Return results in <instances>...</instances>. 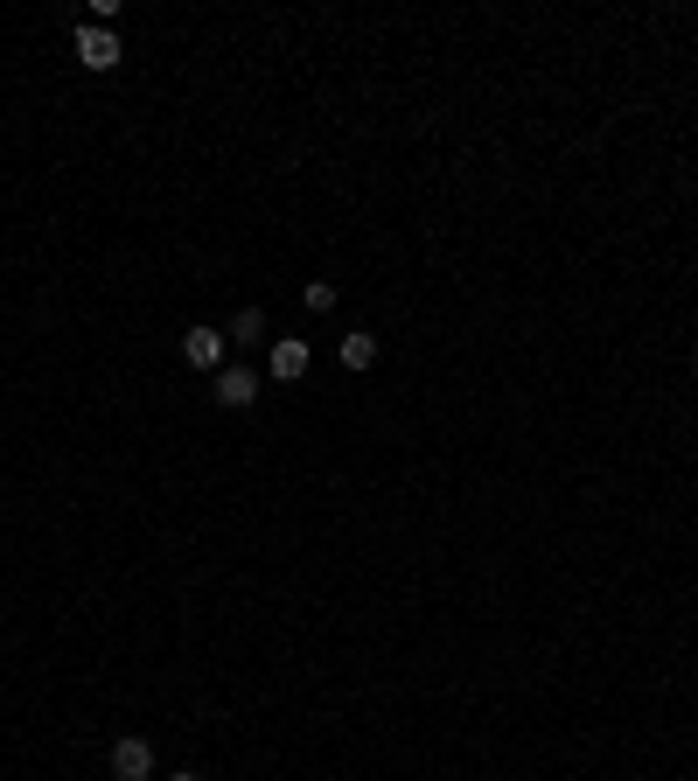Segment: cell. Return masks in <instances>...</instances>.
I'll return each mask as SVG.
<instances>
[{"label":"cell","instance_id":"9c48e42d","mask_svg":"<svg viewBox=\"0 0 698 781\" xmlns=\"http://www.w3.org/2000/svg\"><path fill=\"white\" fill-rule=\"evenodd\" d=\"M175 781H203V774H175Z\"/></svg>","mask_w":698,"mask_h":781},{"label":"cell","instance_id":"8992f818","mask_svg":"<svg viewBox=\"0 0 698 781\" xmlns=\"http://www.w3.org/2000/svg\"><path fill=\"white\" fill-rule=\"evenodd\" d=\"M335 356H343V370H371V363H377V335H371V328H350Z\"/></svg>","mask_w":698,"mask_h":781},{"label":"cell","instance_id":"52a82bcc","mask_svg":"<svg viewBox=\"0 0 698 781\" xmlns=\"http://www.w3.org/2000/svg\"><path fill=\"white\" fill-rule=\"evenodd\" d=\"M258 335H266V307H238V322L224 328V343H238V349H245V343H258Z\"/></svg>","mask_w":698,"mask_h":781},{"label":"cell","instance_id":"277c9868","mask_svg":"<svg viewBox=\"0 0 698 781\" xmlns=\"http://www.w3.org/2000/svg\"><path fill=\"white\" fill-rule=\"evenodd\" d=\"M112 774H119V781H147V774H154V747L134 740V733L112 740Z\"/></svg>","mask_w":698,"mask_h":781},{"label":"cell","instance_id":"3957f363","mask_svg":"<svg viewBox=\"0 0 698 781\" xmlns=\"http://www.w3.org/2000/svg\"><path fill=\"white\" fill-rule=\"evenodd\" d=\"M183 363H196V370H224V328H189L183 335Z\"/></svg>","mask_w":698,"mask_h":781},{"label":"cell","instance_id":"6da1fadb","mask_svg":"<svg viewBox=\"0 0 698 781\" xmlns=\"http://www.w3.org/2000/svg\"><path fill=\"white\" fill-rule=\"evenodd\" d=\"M70 49H77V63H85V70H119V57H126V42L106 29V21H85V29H70Z\"/></svg>","mask_w":698,"mask_h":781},{"label":"cell","instance_id":"ba28073f","mask_svg":"<svg viewBox=\"0 0 698 781\" xmlns=\"http://www.w3.org/2000/svg\"><path fill=\"white\" fill-rule=\"evenodd\" d=\"M307 307H315V315H328V307H335V286H328V279H307Z\"/></svg>","mask_w":698,"mask_h":781},{"label":"cell","instance_id":"7a4b0ae2","mask_svg":"<svg viewBox=\"0 0 698 781\" xmlns=\"http://www.w3.org/2000/svg\"><path fill=\"white\" fill-rule=\"evenodd\" d=\"M210 398H217V405H230V412H245V405L258 398V370L230 363V370H217V377H210Z\"/></svg>","mask_w":698,"mask_h":781},{"label":"cell","instance_id":"5b68a950","mask_svg":"<svg viewBox=\"0 0 698 781\" xmlns=\"http://www.w3.org/2000/svg\"><path fill=\"white\" fill-rule=\"evenodd\" d=\"M266 377H273V384H301V377H307V343H301V335H287V343H273Z\"/></svg>","mask_w":698,"mask_h":781}]
</instances>
